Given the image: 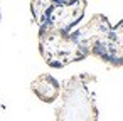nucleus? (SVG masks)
Returning <instances> with one entry per match:
<instances>
[{
  "mask_svg": "<svg viewBox=\"0 0 123 121\" xmlns=\"http://www.w3.org/2000/svg\"><path fill=\"white\" fill-rule=\"evenodd\" d=\"M39 51L47 66L56 69L88 57L86 51L73 39L71 34L47 27H39Z\"/></svg>",
  "mask_w": 123,
  "mask_h": 121,
  "instance_id": "nucleus-1",
  "label": "nucleus"
},
{
  "mask_svg": "<svg viewBox=\"0 0 123 121\" xmlns=\"http://www.w3.org/2000/svg\"><path fill=\"white\" fill-rule=\"evenodd\" d=\"M110 32H111L110 20L105 15L96 14L83 27H79L78 30H73L71 35L86 51L88 56H96L101 59L106 40L110 37Z\"/></svg>",
  "mask_w": 123,
  "mask_h": 121,
  "instance_id": "nucleus-2",
  "label": "nucleus"
},
{
  "mask_svg": "<svg viewBox=\"0 0 123 121\" xmlns=\"http://www.w3.org/2000/svg\"><path fill=\"white\" fill-rule=\"evenodd\" d=\"M86 10V0H71V2H54L49 9L46 20L41 27L61 30L71 34L74 25L79 24Z\"/></svg>",
  "mask_w": 123,
  "mask_h": 121,
  "instance_id": "nucleus-3",
  "label": "nucleus"
},
{
  "mask_svg": "<svg viewBox=\"0 0 123 121\" xmlns=\"http://www.w3.org/2000/svg\"><path fill=\"white\" fill-rule=\"evenodd\" d=\"M31 91L44 103H54L61 94V84L51 74H41L31 82Z\"/></svg>",
  "mask_w": 123,
  "mask_h": 121,
  "instance_id": "nucleus-4",
  "label": "nucleus"
},
{
  "mask_svg": "<svg viewBox=\"0 0 123 121\" xmlns=\"http://www.w3.org/2000/svg\"><path fill=\"white\" fill-rule=\"evenodd\" d=\"M52 4H54V0H31V10H32L34 20L39 27L44 24L46 15H47L49 9L52 7Z\"/></svg>",
  "mask_w": 123,
  "mask_h": 121,
  "instance_id": "nucleus-5",
  "label": "nucleus"
},
{
  "mask_svg": "<svg viewBox=\"0 0 123 121\" xmlns=\"http://www.w3.org/2000/svg\"><path fill=\"white\" fill-rule=\"evenodd\" d=\"M54 2H71V0H54Z\"/></svg>",
  "mask_w": 123,
  "mask_h": 121,
  "instance_id": "nucleus-6",
  "label": "nucleus"
}]
</instances>
